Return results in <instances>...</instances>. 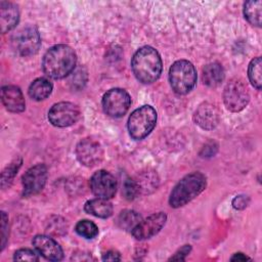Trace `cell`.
I'll return each instance as SVG.
<instances>
[{
    "label": "cell",
    "instance_id": "obj_1",
    "mask_svg": "<svg viewBox=\"0 0 262 262\" xmlns=\"http://www.w3.org/2000/svg\"><path fill=\"white\" fill-rule=\"evenodd\" d=\"M77 56L70 46L64 44L54 45L43 56L42 68L44 73L53 79L68 76L75 68Z\"/></svg>",
    "mask_w": 262,
    "mask_h": 262
},
{
    "label": "cell",
    "instance_id": "obj_2",
    "mask_svg": "<svg viewBox=\"0 0 262 262\" xmlns=\"http://www.w3.org/2000/svg\"><path fill=\"white\" fill-rule=\"evenodd\" d=\"M131 68L139 82L150 84L158 80L162 73V59L155 48L143 46L133 55Z\"/></svg>",
    "mask_w": 262,
    "mask_h": 262
},
{
    "label": "cell",
    "instance_id": "obj_3",
    "mask_svg": "<svg viewBox=\"0 0 262 262\" xmlns=\"http://www.w3.org/2000/svg\"><path fill=\"white\" fill-rule=\"evenodd\" d=\"M206 176L201 172H192L185 175L172 189L169 204L173 208H179L193 200L206 188Z\"/></svg>",
    "mask_w": 262,
    "mask_h": 262
},
{
    "label": "cell",
    "instance_id": "obj_4",
    "mask_svg": "<svg viewBox=\"0 0 262 262\" xmlns=\"http://www.w3.org/2000/svg\"><path fill=\"white\" fill-rule=\"evenodd\" d=\"M169 81L175 93H188L196 82V72L193 64L185 59L175 61L169 70Z\"/></svg>",
    "mask_w": 262,
    "mask_h": 262
},
{
    "label": "cell",
    "instance_id": "obj_5",
    "mask_svg": "<svg viewBox=\"0 0 262 262\" xmlns=\"http://www.w3.org/2000/svg\"><path fill=\"white\" fill-rule=\"evenodd\" d=\"M156 123V110L150 105H142L136 108L128 119L129 134L133 139H142L152 131Z\"/></svg>",
    "mask_w": 262,
    "mask_h": 262
},
{
    "label": "cell",
    "instance_id": "obj_6",
    "mask_svg": "<svg viewBox=\"0 0 262 262\" xmlns=\"http://www.w3.org/2000/svg\"><path fill=\"white\" fill-rule=\"evenodd\" d=\"M250 100L247 84L239 78L231 79L224 88L223 101L226 108L236 113L244 110Z\"/></svg>",
    "mask_w": 262,
    "mask_h": 262
},
{
    "label": "cell",
    "instance_id": "obj_7",
    "mask_svg": "<svg viewBox=\"0 0 262 262\" xmlns=\"http://www.w3.org/2000/svg\"><path fill=\"white\" fill-rule=\"evenodd\" d=\"M131 103L128 92L121 88L108 90L102 97V107L106 115L113 118H120L126 114Z\"/></svg>",
    "mask_w": 262,
    "mask_h": 262
},
{
    "label": "cell",
    "instance_id": "obj_8",
    "mask_svg": "<svg viewBox=\"0 0 262 262\" xmlns=\"http://www.w3.org/2000/svg\"><path fill=\"white\" fill-rule=\"evenodd\" d=\"M79 116L80 110L78 105L69 101L55 103L48 112V120L55 127L71 126L77 122Z\"/></svg>",
    "mask_w": 262,
    "mask_h": 262
},
{
    "label": "cell",
    "instance_id": "obj_9",
    "mask_svg": "<svg viewBox=\"0 0 262 262\" xmlns=\"http://www.w3.org/2000/svg\"><path fill=\"white\" fill-rule=\"evenodd\" d=\"M76 156L82 165L94 167L102 161L103 149L95 139L84 138L77 144Z\"/></svg>",
    "mask_w": 262,
    "mask_h": 262
},
{
    "label": "cell",
    "instance_id": "obj_10",
    "mask_svg": "<svg viewBox=\"0 0 262 262\" xmlns=\"http://www.w3.org/2000/svg\"><path fill=\"white\" fill-rule=\"evenodd\" d=\"M47 175V168L44 164H37L31 167L23 175L24 195L29 196L40 192L45 186Z\"/></svg>",
    "mask_w": 262,
    "mask_h": 262
},
{
    "label": "cell",
    "instance_id": "obj_11",
    "mask_svg": "<svg viewBox=\"0 0 262 262\" xmlns=\"http://www.w3.org/2000/svg\"><path fill=\"white\" fill-rule=\"evenodd\" d=\"M91 191L98 198L111 199L117 190V180L113 174L105 170L95 172L90 178Z\"/></svg>",
    "mask_w": 262,
    "mask_h": 262
},
{
    "label": "cell",
    "instance_id": "obj_12",
    "mask_svg": "<svg viewBox=\"0 0 262 262\" xmlns=\"http://www.w3.org/2000/svg\"><path fill=\"white\" fill-rule=\"evenodd\" d=\"M15 47L17 51L24 55L29 56L35 54L41 44L40 35L35 27L28 26L21 29L15 36Z\"/></svg>",
    "mask_w": 262,
    "mask_h": 262
},
{
    "label": "cell",
    "instance_id": "obj_13",
    "mask_svg": "<svg viewBox=\"0 0 262 262\" xmlns=\"http://www.w3.org/2000/svg\"><path fill=\"white\" fill-rule=\"evenodd\" d=\"M166 220L167 216L163 212L152 214L144 220H141L131 232L136 239L142 241L149 238L162 229L166 223Z\"/></svg>",
    "mask_w": 262,
    "mask_h": 262
},
{
    "label": "cell",
    "instance_id": "obj_14",
    "mask_svg": "<svg viewBox=\"0 0 262 262\" xmlns=\"http://www.w3.org/2000/svg\"><path fill=\"white\" fill-rule=\"evenodd\" d=\"M32 243L38 253L47 260L59 261L63 258L61 247L50 236L38 234L33 238Z\"/></svg>",
    "mask_w": 262,
    "mask_h": 262
},
{
    "label": "cell",
    "instance_id": "obj_15",
    "mask_svg": "<svg viewBox=\"0 0 262 262\" xmlns=\"http://www.w3.org/2000/svg\"><path fill=\"white\" fill-rule=\"evenodd\" d=\"M193 120L201 128L205 130H212L220 121L219 111L214 104L210 102H203L195 110Z\"/></svg>",
    "mask_w": 262,
    "mask_h": 262
},
{
    "label": "cell",
    "instance_id": "obj_16",
    "mask_svg": "<svg viewBox=\"0 0 262 262\" xmlns=\"http://www.w3.org/2000/svg\"><path fill=\"white\" fill-rule=\"evenodd\" d=\"M1 100L4 106L12 113H20L26 107V102L20 89L14 85H6L1 89Z\"/></svg>",
    "mask_w": 262,
    "mask_h": 262
},
{
    "label": "cell",
    "instance_id": "obj_17",
    "mask_svg": "<svg viewBox=\"0 0 262 262\" xmlns=\"http://www.w3.org/2000/svg\"><path fill=\"white\" fill-rule=\"evenodd\" d=\"M18 18L19 12L14 3L8 1L0 2V25L3 34L12 30L16 26Z\"/></svg>",
    "mask_w": 262,
    "mask_h": 262
},
{
    "label": "cell",
    "instance_id": "obj_18",
    "mask_svg": "<svg viewBox=\"0 0 262 262\" xmlns=\"http://www.w3.org/2000/svg\"><path fill=\"white\" fill-rule=\"evenodd\" d=\"M85 211L99 218H108L113 215V205L106 199H93L87 201L84 206Z\"/></svg>",
    "mask_w": 262,
    "mask_h": 262
},
{
    "label": "cell",
    "instance_id": "obj_19",
    "mask_svg": "<svg viewBox=\"0 0 262 262\" xmlns=\"http://www.w3.org/2000/svg\"><path fill=\"white\" fill-rule=\"evenodd\" d=\"M137 193L139 194H146L154 191L158 186V176L154 171H146L138 174L136 177L133 178Z\"/></svg>",
    "mask_w": 262,
    "mask_h": 262
},
{
    "label": "cell",
    "instance_id": "obj_20",
    "mask_svg": "<svg viewBox=\"0 0 262 262\" xmlns=\"http://www.w3.org/2000/svg\"><path fill=\"white\" fill-rule=\"evenodd\" d=\"M224 79V70L218 62H212L203 69V82L209 87H217Z\"/></svg>",
    "mask_w": 262,
    "mask_h": 262
},
{
    "label": "cell",
    "instance_id": "obj_21",
    "mask_svg": "<svg viewBox=\"0 0 262 262\" xmlns=\"http://www.w3.org/2000/svg\"><path fill=\"white\" fill-rule=\"evenodd\" d=\"M52 91V84L45 78H38L34 80L29 87V95L34 100L40 101L47 98Z\"/></svg>",
    "mask_w": 262,
    "mask_h": 262
},
{
    "label": "cell",
    "instance_id": "obj_22",
    "mask_svg": "<svg viewBox=\"0 0 262 262\" xmlns=\"http://www.w3.org/2000/svg\"><path fill=\"white\" fill-rule=\"evenodd\" d=\"M140 221H141V216L137 212L133 210H124L119 214L117 219V224L120 228L124 230L132 231Z\"/></svg>",
    "mask_w": 262,
    "mask_h": 262
},
{
    "label": "cell",
    "instance_id": "obj_23",
    "mask_svg": "<svg viewBox=\"0 0 262 262\" xmlns=\"http://www.w3.org/2000/svg\"><path fill=\"white\" fill-rule=\"evenodd\" d=\"M261 5L262 2L258 1H248L244 5V14L247 20L256 27H261Z\"/></svg>",
    "mask_w": 262,
    "mask_h": 262
},
{
    "label": "cell",
    "instance_id": "obj_24",
    "mask_svg": "<svg viewBox=\"0 0 262 262\" xmlns=\"http://www.w3.org/2000/svg\"><path fill=\"white\" fill-rule=\"evenodd\" d=\"M261 57L257 56L251 60L248 69V76L251 84L258 90L261 89L262 84V77H261Z\"/></svg>",
    "mask_w": 262,
    "mask_h": 262
},
{
    "label": "cell",
    "instance_id": "obj_25",
    "mask_svg": "<svg viewBox=\"0 0 262 262\" xmlns=\"http://www.w3.org/2000/svg\"><path fill=\"white\" fill-rule=\"evenodd\" d=\"M21 165V159H15L12 161L1 173V186L2 188H5L6 186H9L12 182L15 174L17 173V170L19 169Z\"/></svg>",
    "mask_w": 262,
    "mask_h": 262
},
{
    "label": "cell",
    "instance_id": "obj_26",
    "mask_svg": "<svg viewBox=\"0 0 262 262\" xmlns=\"http://www.w3.org/2000/svg\"><path fill=\"white\" fill-rule=\"evenodd\" d=\"M76 232L85 237V238H93L98 234V228L95 223L90 220H81L76 225Z\"/></svg>",
    "mask_w": 262,
    "mask_h": 262
},
{
    "label": "cell",
    "instance_id": "obj_27",
    "mask_svg": "<svg viewBox=\"0 0 262 262\" xmlns=\"http://www.w3.org/2000/svg\"><path fill=\"white\" fill-rule=\"evenodd\" d=\"M13 259L16 261H39L38 254L31 249H19L14 253Z\"/></svg>",
    "mask_w": 262,
    "mask_h": 262
},
{
    "label": "cell",
    "instance_id": "obj_28",
    "mask_svg": "<svg viewBox=\"0 0 262 262\" xmlns=\"http://www.w3.org/2000/svg\"><path fill=\"white\" fill-rule=\"evenodd\" d=\"M123 193L127 200H134L138 195L133 178H127L125 180L123 186Z\"/></svg>",
    "mask_w": 262,
    "mask_h": 262
},
{
    "label": "cell",
    "instance_id": "obj_29",
    "mask_svg": "<svg viewBox=\"0 0 262 262\" xmlns=\"http://www.w3.org/2000/svg\"><path fill=\"white\" fill-rule=\"evenodd\" d=\"M8 239V216L5 212H1V250L4 249Z\"/></svg>",
    "mask_w": 262,
    "mask_h": 262
},
{
    "label": "cell",
    "instance_id": "obj_30",
    "mask_svg": "<svg viewBox=\"0 0 262 262\" xmlns=\"http://www.w3.org/2000/svg\"><path fill=\"white\" fill-rule=\"evenodd\" d=\"M249 202H250L249 196L244 195V194H239V195H236L232 200V206L236 210H243L248 206Z\"/></svg>",
    "mask_w": 262,
    "mask_h": 262
},
{
    "label": "cell",
    "instance_id": "obj_31",
    "mask_svg": "<svg viewBox=\"0 0 262 262\" xmlns=\"http://www.w3.org/2000/svg\"><path fill=\"white\" fill-rule=\"evenodd\" d=\"M190 250H191V247L189 245H185L180 250H178L169 260H184L185 257L189 254Z\"/></svg>",
    "mask_w": 262,
    "mask_h": 262
},
{
    "label": "cell",
    "instance_id": "obj_32",
    "mask_svg": "<svg viewBox=\"0 0 262 262\" xmlns=\"http://www.w3.org/2000/svg\"><path fill=\"white\" fill-rule=\"evenodd\" d=\"M102 260H104V261H120L121 256H120L119 252H117L115 250H111L103 254Z\"/></svg>",
    "mask_w": 262,
    "mask_h": 262
},
{
    "label": "cell",
    "instance_id": "obj_33",
    "mask_svg": "<svg viewBox=\"0 0 262 262\" xmlns=\"http://www.w3.org/2000/svg\"><path fill=\"white\" fill-rule=\"evenodd\" d=\"M231 261H246V260H251L250 257L246 256L245 254L243 253H235L231 258H230Z\"/></svg>",
    "mask_w": 262,
    "mask_h": 262
}]
</instances>
